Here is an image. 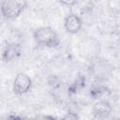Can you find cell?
Wrapping results in <instances>:
<instances>
[{
	"instance_id": "cell-1",
	"label": "cell",
	"mask_w": 120,
	"mask_h": 120,
	"mask_svg": "<svg viewBox=\"0 0 120 120\" xmlns=\"http://www.w3.org/2000/svg\"><path fill=\"white\" fill-rule=\"evenodd\" d=\"M35 41L43 47L55 48L60 44V38L57 33L50 26H42L37 28L33 33Z\"/></svg>"
},
{
	"instance_id": "cell-2",
	"label": "cell",
	"mask_w": 120,
	"mask_h": 120,
	"mask_svg": "<svg viewBox=\"0 0 120 120\" xmlns=\"http://www.w3.org/2000/svg\"><path fill=\"white\" fill-rule=\"evenodd\" d=\"M26 0H2L1 12L4 18L13 20L19 17L26 8Z\"/></svg>"
},
{
	"instance_id": "cell-3",
	"label": "cell",
	"mask_w": 120,
	"mask_h": 120,
	"mask_svg": "<svg viewBox=\"0 0 120 120\" xmlns=\"http://www.w3.org/2000/svg\"><path fill=\"white\" fill-rule=\"evenodd\" d=\"M32 87V80L25 73H18L13 81L12 90L14 94L22 96L26 94Z\"/></svg>"
},
{
	"instance_id": "cell-4",
	"label": "cell",
	"mask_w": 120,
	"mask_h": 120,
	"mask_svg": "<svg viewBox=\"0 0 120 120\" xmlns=\"http://www.w3.org/2000/svg\"><path fill=\"white\" fill-rule=\"evenodd\" d=\"M63 25L67 33L74 35V34L79 33L80 30L82 29V22L81 18L75 13H69L65 17Z\"/></svg>"
},
{
	"instance_id": "cell-5",
	"label": "cell",
	"mask_w": 120,
	"mask_h": 120,
	"mask_svg": "<svg viewBox=\"0 0 120 120\" xmlns=\"http://www.w3.org/2000/svg\"><path fill=\"white\" fill-rule=\"evenodd\" d=\"M22 52V47L19 43L8 42L4 45L2 49V60L3 62H10L17 58Z\"/></svg>"
},
{
	"instance_id": "cell-6",
	"label": "cell",
	"mask_w": 120,
	"mask_h": 120,
	"mask_svg": "<svg viewBox=\"0 0 120 120\" xmlns=\"http://www.w3.org/2000/svg\"><path fill=\"white\" fill-rule=\"evenodd\" d=\"M92 112L95 117L98 118H105L108 117L112 112V107L107 100H98L92 108Z\"/></svg>"
},
{
	"instance_id": "cell-7",
	"label": "cell",
	"mask_w": 120,
	"mask_h": 120,
	"mask_svg": "<svg viewBox=\"0 0 120 120\" xmlns=\"http://www.w3.org/2000/svg\"><path fill=\"white\" fill-rule=\"evenodd\" d=\"M60 4L67 6V7H73L79 3L80 0H58Z\"/></svg>"
}]
</instances>
